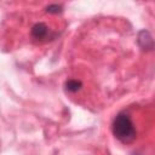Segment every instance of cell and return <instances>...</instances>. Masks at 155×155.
<instances>
[{"label":"cell","instance_id":"1","mask_svg":"<svg viewBox=\"0 0 155 155\" xmlns=\"http://www.w3.org/2000/svg\"><path fill=\"white\" fill-rule=\"evenodd\" d=\"M113 133L122 143H131L136 139V128L131 120V116L121 111L119 113L113 121Z\"/></svg>","mask_w":155,"mask_h":155},{"label":"cell","instance_id":"2","mask_svg":"<svg viewBox=\"0 0 155 155\" xmlns=\"http://www.w3.org/2000/svg\"><path fill=\"white\" fill-rule=\"evenodd\" d=\"M48 33H50L48 27L45 23H42V22H39V23L34 24L33 28H31V36H33V39L39 40V41L45 40L47 38Z\"/></svg>","mask_w":155,"mask_h":155},{"label":"cell","instance_id":"3","mask_svg":"<svg viewBox=\"0 0 155 155\" xmlns=\"http://www.w3.org/2000/svg\"><path fill=\"white\" fill-rule=\"evenodd\" d=\"M138 44L143 50H151L154 47V40L148 30H142L138 34Z\"/></svg>","mask_w":155,"mask_h":155},{"label":"cell","instance_id":"4","mask_svg":"<svg viewBox=\"0 0 155 155\" xmlns=\"http://www.w3.org/2000/svg\"><path fill=\"white\" fill-rule=\"evenodd\" d=\"M81 87H82L81 81H79L76 79H69V80L65 81V88L69 92H78Z\"/></svg>","mask_w":155,"mask_h":155},{"label":"cell","instance_id":"5","mask_svg":"<svg viewBox=\"0 0 155 155\" xmlns=\"http://www.w3.org/2000/svg\"><path fill=\"white\" fill-rule=\"evenodd\" d=\"M62 10H63V6L58 5V4H52L46 7V12H48V13H61Z\"/></svg>","mask_w":155,"mask_h":155}]
</instances>
